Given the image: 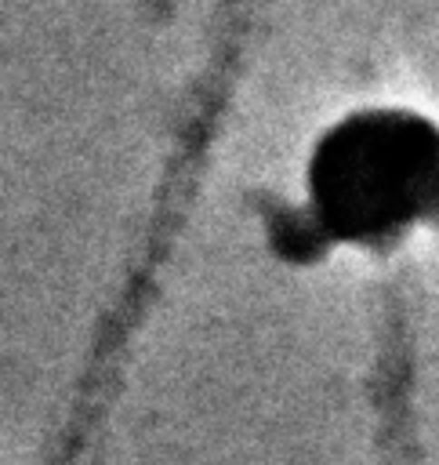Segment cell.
I'll use <instances>...</instances> for the list:
<instances>
[{
  "label": "cell",
  "mask_w": 439,
  "mask_h": 465,
  "mask_svg": "<svg viewBox=\"0 0 439 465\" xmlns=\"http://www.w3.org/2000/svg\"><path fill=\"white\" fill-rule=\"evenodd\" d=\"M312 200L330 232L395 236L439 211V131L406 113H363L334 127L312 160Z\"/></svg>",
  "instance_id": "1"
}]
</instances>
